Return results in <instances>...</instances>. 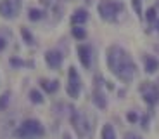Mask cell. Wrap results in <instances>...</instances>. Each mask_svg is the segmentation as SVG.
Instances as JSON below:
<instances>
[{
    "label": "cell",
    "instance_id": "2e32d148",
    "mask_svg": "<svg viewBox=\"0 0 159 139\" xmlns=\"http://www.w3.org/2000/svg\"><path fill=\"white\" fill-rule=\"evenodd\" d=\"M9 101H11V92H4V94L0 96V110H5Z\"/></svg>",
    "mask_w": 159,
    "mask_h": 139
},
{
    "label": "cell",
    "instance_id": "6da1fadb",
    "mask_svg": "<svg viewBox=\"0 0 159 139\" xmlns=\"http://www.w3.org/2000/svg\"><path fill=\"white\" fill-rule=\"evenodd\" d=\"M107 66L119 80L131 82L137 75V66L126 51L119 45H111L107 49Z\"/></svg>",
    "mask_w": 159,
    "mask_h": 139
},
{
    "label": "cell",
    "instance_id": "44dd1931",
    "mask_svg": "<svg viewBox=\"0 0 159 139\" xmlns=\"http://www.w3.org/2000/svg\"><path fill=\"white\" fill-rule=\"evenodd\" d=\"M21 35L26 38V42H28V44H33V38H31V35L28 33V30H24V28H23V30H21Z\"/></svg>",
    "mask_w": 159,
    "mask_h": 139
},
{
    "label": "cell",
    "instance_id": "d6986e66",
    "mask_svg": "<svg viewBox=\"0 0 159 139\" xmlns=\"http://www.w3.org/2000/svg\"><path fill=\"white\" fill-rule=\"evenodd\" d=\"M145 14H147V21H149V23H154V21H156V7L147 9Z\"/></svg>",
    "mask_w": 159,
    "mask_h": 139
},
{
    "label": "cell",
    "instance_id": "52a82bcc",
    "mask_svg": "<svg viewBox=\"0 0 159 139\" xmlns=\"http://www.w3.org/2000/svg\"><path fill=\"white\" fill-rule=\"evenodd\" d=\"M81 91V80L78 77L76 68H69V83H68V94L71 97H78Z\"/></svg>",
    "mask_w": 159,
    "mask_h": 139
},
{
    "label": "cell",
    "instance_id": "ffe728a7",
    "mask_svg": "<svg viewBox=\"0 0 159 139\" xmlns=\"http://www.w3.org/2000/svg\"><path fill=\"white\" fill-rule=\"evenodd\" d=\"M40 17H42V12L40 11H36V9H31V11H30V19L31 21H36V19H40Z\"/></svg>",
    "mask_w": 159,
    "mask_h": 139
},
{
    "label": "cell",
    "instance_id": "9c48e42d",
    "mask_svg": "<svg viewBox=\"0 0 159 139\" xmlns=\"http://www.w3.org/2000/svg\"><path fill=\"white\" fill-rule=\"evenodd\" d=\"M45 61H47V64L50 68H59L61 61H62V56L57 51H48L47 54H45Z\"/></svg>",
    "mask_w": 159,
    "mask_h": 139
},
{
    "label": "cell",
    "instance_id": "4fadbf2b",
    "mask_svg": "<svg viewBox=\"0 0 159 139\" xmlns=\"http://www.w3.org/2000/svg\"><path fill=\"white\" fill-rule=\"evenodd\" d=\"M102 139H116V132L114 129H112V125H109V123H106L102 129Z\"/></svg>",
    "mask_w": 159,
    "mask_h": 139
},
{
    "label": "cell",
    "instance_id": "603a6c76",
    "mask_svg": "<svg viewBox=\"0 0 159 139\" xmlns=\"http://www.w3.org/2000/svg\"><path fill=\"white\" fill-rule=\"evenodd\" d=\"M125 139H142V137L137 136L135 132H126V134H125Z\"/></svg>",
    "mask_w": 159,
    "mask_h": 139
},
{
    "label": "cell",
    "instance_id": "5b68a950",
    "mask_svg": "<svg viewBox=\"0 0 159 139\" xmlns=\"http://www.w3.org/2000/svg\"><path fill=\"white\" fill-rule=\"evenodd\" d=\"M71 122H73V127H75V131L78 132V136H87L88 132H90V129H92V125H90V122H88V118L81 113V111H75L73 113V117H71Z\"/></svg>",
    "mask_w": 159,
    "mask_h": 139
},
{
    "label": "cell",
    "instance_id": "d4e9b609",
    "mask_svg": "<svg viewBox=\"0 0 159 139\" xmlns=\"http://www.w3.org/2000/svg\"><path fill=\"white\" fill-rule=\"evenodd\" d=\"M4 47H5V40L2 38V37H0V51H2V49H4Z\"/></svg>",
    "mask_w": 159,
    "mask_h": 139
},
{
    "label": "cell",
    "instance_id": "3957f363",
    "mask_svg": "<svg viewBox=\"0 0 159 139\" xmlns=\"http://www.w3.org/2000/svg\"><path fill=\"white\" fill-rule=\"evenodd\" d=\"M16 134L21 139H36L43 136V127L38 120H26L19 125Z\"/></svg>",
    "mask_w": 159,
    "mask_h": 139
},
{
    "label": "cell",
    "instance_id": "30bf717a",
    "mask_svg": "<svg viewBox=\"0 0 159 139\" xmlns=\"http://www.w3.org/2000/svg\"><path fill=\"white\" fill-rule=\"evenodd\" d=\"M143 66H145V72L147 73H156L159 70V59L145 54L143 56Z\"/></svg>",
    "mask_w": 159,
    "mask_h": 139
},
{
    "label": "cell",
    "instance_id": "7c38bea8",
    "mask_svg": "<svg viewBox=\"0 0 159 139\" xmlns=\"http://www.w3.org/2000/svg\"><path fill=\"white\" fill-rule=\"evenodd\" d=\"M40 83H42V87H43L48 94H54V92L59 89V83H57L56 80H42Z\"/></svg>",
    "mask_w": 159,
    "mask_h": 139
},
{
    "label": "cell",
    "instance_id": "83f0119b",
    "mask_svg": "<svg viewBox=\"0 0 159 139\" xmlns=\"http://www.w3.org/2000/svg\"><path fill=\"white\" fill-rule=\"evenodd\" d=\"M157 7H159V0H157Z\"/></svg>",
    "mask_w": 159,
    "mask_h": 139
},
{
    "label": "cell",
    "instance_id": "7a4b0ae2",
    "mask_svg": "<svg viewBox=\"0 0 159 139\" xmlns=\"http://www.w3.org/2000/svg\"><path fill=\"white\" fill-rule=\"evenodd\" d=\"M125 5L116 0H100L99 4V14L102 19L106 21H116L119 16V12H123Z\"/></svg>",
    "mask_w": 159,
    "mask_h": 139
},
{
    "label": "cell",
    "instance_id": "ac0fdd59",
    "mask_svg": "<svg viewBox=\"0 0 159 139\" xmlns=\"http://www.w3.org/2000/svg\"><path fill=\"white\" fill-rule=\"evenodd\" d=\"M131 4H133V9H135L137 16L142 17V0H131Z\"/></svg>",
    "mask_w": 159,
    "mask_h": 139
},
{
    "label": "cell",
    "instance_id": "7402d4cb",
    "mask_svg": "<svg viewBox=\"0 0 159 139\" xmlns=\"http://www.w3.org/2000/svg\"><path fill=\"white\" fill-rule=\"evenodd\" d=\"M126 118H128V122H131V123H135L137 120H139V117H137V113H133V111H130L126 115Z\"/></svg>",
    "mask_w": 159,
    "mask_h": 139
},
{
    "label": "cell",
    "instance_id": "277c9868",
    "mask_svg": "<svg viewBox=\"0 0 159 139\" xmlns=\"http://www.w3.org/2000/svg\"><path fill=\"white\" fill-rule=\"evenodd\" d=\"M140 92H142L143 101L149 104V106H156L159 103V85L151 82H143L140 85Z\"/></svg>",
    "mask_w": 159,
    "mask_h": 139
},
{
    "label": "cell",
    "instance_id": "cb8c5ba5",
    "mask_svg": "<svg viewBox=\"0 0 159 139\" xmlns=\"http://www.w3.org/2000/svg\"><path fill=\"white\" fill-rule=\"evenodd\" d=\"M147 123H149V118H147V117H143V118H142V127L147 129Z\"/></svg>",
    "mask_w": 159,
    "mask_h": 139
},
{
    "label": "cell",
    "instance_id": "5bb4252c",
    "mask_svg": "<svg viewBox=\"0 0 159 139\" xmlns=\"http://www.w3.org/2000/svg\"><path fill=\"white\" fill-rule=\"evenodd\" d=\"M73 37L78 38V40H83V38H87V32H85L81 26H75L73 28Z\"/></svg>",
    "mask_w": 159,
    "mask_h": 139
},
{
    "label": "cell",
    "instance_id": "9a60e30c",
    "mask_svg": "<svg viewBox=\"0 0 159 139\" xmlns=\"http://www.w3.org/2000/svg\"><path fill=\"white\" fill-rule=\"evenodd\" d=\"M93 101H95V104H97L99 108H106V99H104V96L100 94L99 91L93 94Z\"/></svg>",
    "mask_w": 159,
    "mask_h": 139
},
{
    "label": "cell",
    "instance_id": "484cf974",
    "mask_svg": "<svg viewBox=\"0 0 159 139\" xmlns=\"http://www.w3.org/2000/svg\"><path fill=\"white\" fill-rule=\"evenodd\" d=\"M64 139H71V137H69V136H68V134H66V136H64Z\"/></svg>",
    "mask_w": 159,
    "mask_h": 139
},
{
    "label": "cell",
    "instance_id": "ba28073f",
    "mask_svg": "<svg viewBox=\"0 0 159 139\" xmlns=\"http://www.w3.org/2000/svg\"><path fill=\"white\" fill-rule=\"evenodd\" d=\"M78 57L85 68H90L92 64V49L88 45H78Z\"/></svg>",
    "mask_w": 159,
    "mask_h": 139
},
{
    "label": "cell",
    "instance_id": "e0dca14e",
    "mask_svg": "<svg viewBox=\"0 0 159 139\" xmlns=\"http://www.w3.org/2000/svg\"><path fill=\"white\" fill-rule=\"evenodd\" d=\"M30 97H31V101L33 103H43V97H42V94H40L38 91H31L30 92Z\"/></svg>",
    "mask_w": 159,
    "mask_h": 139
},
{
    "label": "cell",
    "instance_id": "8992f818",
    "mask_svg": "<svg viewBox=\"0 0 159 139\" xmlns=\"http://www.w3.org/2000/svg\"><path fill=\"white\" fill-rule=\"evenodd\" d=\"M19 0H2L0 2V14L4 17H16L19 11Z\"/></svg>",
    "mask_w": 159,
    "mask_h": 139
},
{
    "label": "cell",
    "instance_id": "4316f807",
    "mask_svg": "<svg viewBox=\"0 0 159 139\" xmlns=\"http://www.w3.org/2000/svg\"><path fill=\"white\" fill-rule=\"evenodd\" d=\"M157 32H159V19H157Z\"/></svg>",
    "mask_w": 159,
    "mask_h": 139
},
{
    "label": "cell",
    "instance_id": "8fae6325",
    "mask_svg": "<svg viewBox=\"0 0 159 139\" xmlns=\"http://www.w3.org/2000/svg\"><path fill=\"white\" fill-rule=\"evenodd\" d=\"M87 19H88V12L85 11V9H78V11H76L75 14H73V17H71V23L75 24V26H76V24L80 26V24H83Z\"/></svg>",
    "mask_w": 159,
    "mask_h": 139
}]
</instances>
